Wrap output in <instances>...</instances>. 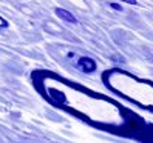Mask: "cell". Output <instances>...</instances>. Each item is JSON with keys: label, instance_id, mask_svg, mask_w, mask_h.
<instances>
[{"label": "cell", "instance_id": "277c9868", "mask_svg": "<svg viewBox=\"0 0 153 143\" xmlns=\"http://www.w3.org/2000/svg\"><path fill=\"white\" fill-rule=\"evenodd\" d=\"M125 3H130V5H136V0H122Z\"/></svg>", "mask_w": 153, "mask_h": 143}, {"label": "cell", "instance_id": "6da1fadb", "mask_svg": "<svg viewBox=\"0 0 153 143\" xmlns=\"http://www.w3.org/2000/svg\"><path fill=\"white\" fill-rule=\"evenodd\" d=\"M56 15L57 17H60L62 20H65V22H70V23H77V19L71 14V12H68V11H65V10H62V8H57L56 10Z\"/></svg>", "mask_w": 153, "mask_h": 143}, {"label": "cell", "instance_id": "5b68a950", "mask_svg": "<svg viewBox=\"0 0 153 143\" xmlns=\"http://www.w3.org/2000/svg\"><path fill=\"white\" fill-rule=\"evenodd\" d=\"M6 25H8V23H6V22L2 19V17H0V26H6Z\"/></svg>", "mask_w": 153, "mask_h": 143}, {"label": "cell", "instance_id": "7a4b0ae2", "mask_svg": "<svg viewBox=\"0 0 153 143\" xmlns=\"http://www.w3.org/2000/svg\"><path fill=\"white\" fill-rule=\"evenodd\" d=\"M79 65L82 66V68H85V71H93L94 69V62L91 59H88V57L80 59L79 60Z\"/></svg>", "mask_w": 153, "mask_h": 143}, {"label": "cell", "instance_id": "3957f363", "mask_svg": "<svg viewBox=\"0 0 153 143\" xmlns=\"http://www.w3.org/2000/svg\"><path fill=\"white\" fill-rule=\"evenodd\" d=\"M110 6H111V8H114V10H116V11H121V10H122V8H121L119 5H116V3H111Z\"/></svg>", "mask_w": 153, "mask_h": 143}]
</instances>
